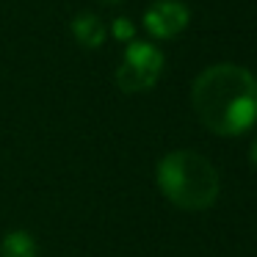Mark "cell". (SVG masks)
I'll return each instance as SVG.
<instances>
[{
    "mask_svg": "<svg viewBox=\"0 0 257 257\" xmlns=\"http://www.w3.org/2000/svg\"><path fill=\"white\" fill-rule=\"evenodd\" d=\"M191 102L207 130L240 136L257 122V78L238 64H216L199 72Z\"/></svg>",
    "mask_w": 257,
    "mask_h": 257,
    "instance_id": "cell-1",
    "label": "cell"
},
{
    "mask_svg": "<svg viewBox=\"0 0 257 257\" xmlns=\"http://www.w3.org/2000/svg\"><path fill=\"white\" fill-rule=\"evenodd\" d=\"M158 185L183 210H207L218 196V172L205 155L191 150L169 152L158 163Z\"/></svg>",
    "mask_w": 257,
    "mask_h": 257,
    "instance_id": "cell-2",
    "label": "cell"
},
{
    "mask_svg": "<svg viewBox=\"0 0 257 257\" xmlns=\"http://www.w3.org/2000/svg\"><path fill=\"white\" fill-rule=\"evenodd\" d=\"M163 69V53L150 42H133L124 53L122 67L116 69V83L122 91H147L155 86Z\"/></svg>",
    "mask_w": 257,
    "mask_h": 257,
    "instance_id": "cell-3",
    "label": "cell"
},
{
    "mask_svg": "<svg viewBox=\"0 0 257 257\" xmlns=\"http://www.w3.org/2000/svg\"><path fill=\"white\" fill-rule=\"evenodd\" d=\"M188 25V9L180 0H155L144 12V28L158 39H172Z\"/></svg>",
    "mask_w": 257,
    "mask_h": 257,
    "instance_id": "cell-4",
    "label": "cell"
},
{
    "mask_svg": "<svg viewBox=\"0 0 257 257\" xmlns=\"http://www.w3.org/2000/svg\"><path fill=\"white\" fill-rule=\"evenodd\" d=\"M72 34L83 47H100L105 42V25H102V20L97 14L83 12L72 20Z\"/></svg>",
    "mask_w": 257,
    "mask_h": 257,
    "instance_id": "cell-5",
    "label": "cell"
},
{
    "mask_svg": "<svg viewBox=\"0 0 257 257\" xmlns=\"http://www.w3.org/2000/svg\"><path fill=\"white\" fill-rule=\"evenodd\" d=\"M0 254L3 257H36V240L23 229H14L0 240Z\"/></svg>",
    "mask_w": 257,
    "mask_h": 257,
    "instance_id": "cell-6",
    "label": "cell"
},
{
    "mask_svg": "<svg viewBox=\"0 0 257 257\" xmlns=\"http://www.w3.org/2000/svg\"><path fill=\"white\" fill-rule=\"evenodd\" d=\"M113 34H116L119 39H133V25H130V20L119 17L116 23H113Z\"/></svg>",
    "mask_w": 257,
    "mask_h": 257,
    "instance_id": "cell-7",
    "label": "cell"
},
{
    "mask_svg": "<svg viewBox=\"0 0 257 257\" xmlns=\"http://www.w3.org/2000/svg\"><path fill=\"white\" fill-rule=\"evenodd\" d=\"M251 161H254V166H257V139H254V144H251Z\"/></svg>",
    "mask_w": 257,
    "mask_h": 257,
    "instance_id": "cell-8",
    "label": "cell"
},
{
    "mask_svg": "<svg viewBox=\"0 0 257 257\" xmlns=\"http://www.w3.org/2000/svg\"><path fill=\"white\" fill-rule=\"evenodd\" d=\"M108 3H111V0H108Z\"/></svg>",
    "mask_w": 257,
    "mask_h": 257,
    "instance_id": "cell-9",
    "label": "cell"
}]
</instances>
